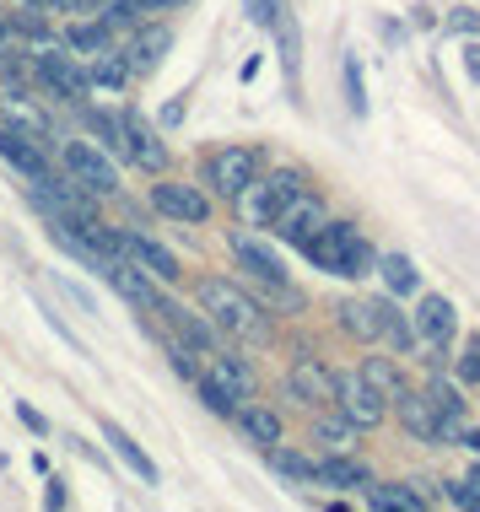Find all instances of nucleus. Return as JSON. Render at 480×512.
<instances>
[{
    "mask_svg": "<svg viewBox=\"0 0 480 512\" xmlns=\"http://www.w3.org/2000/svg\"><path fill=\"white\" fill-rule=\"evenodd\" d=\"M443 27H448V33H480V11L459 6V11H448V17H443Z\"/></svg>",
    "mask_w": 480,
    "mask_h": 512,
    "instance_id": "40",
    "label": "nucleus"
},
{
    "mask_svg": "<svg viewBox=\"0 0 480 512\" xmlns=\"http://www.w3.org/2000/svg\"><path fill=\"white\" fill-rule=\"evenodd\" d=\"M195 297H200L205 318H211L222 335H232V340H270V313L259 308L243 286H232L227 275H205V281L195 286Z\"/></svg>",
    "mask_w": 480,
    "mask_h": 512,
    "instance_id": "1",
    "label": "nucleus"
},
{
    "mask_svg": "<svg viewBox=\"0 0 480 512\" xmlns=\"http://www.w3.org/2000/svg\"><path fill=\"white\" fill-rule=\"evenodd\" d=\"M173 49V33L162 22H146V27H135V38H130V49H125V65H130V76H152L157 65H162V54Z\"/></svg>",
    "mask_w": 480,
    "mask_h": 512,
    "instance_id": "13",
    "label": "nucleus"
},
{
    "mask_svg": "<svg viewBox=\"0 0 480 512\" xmlns=\"http://www.w3.org/2000/svg\"><path fill=\"white\" fill-rule=\"evenodd\" d=\"M119 119H125V157L135 162V168H146V173H162V168H168V146H162L157 124L141 119L135 108H130V114H119Z\"/></svg>",
    "mask_w": 480,
    "mask_h": 512,
    "instance_id": "10",
    "label": "nucleus"
},
{
    "mask_svg": "<svg viewBox=\"0 0 480 512\" xmlns=\"http://www.w3.org/2000/svg\"><path fill=\"white\" fill-rule=\"evenodd\" d=\"M367 464H356V459H346V453H329V459H313V486H329V491H362L367 486Z\"/></svg>",
    "mask_w": 480,
    "mask_h": 512,
    "instance_id": "17",
    "label": "nucleus"
},
{
    "mask_svg": "<svg viewBox=\"0 0 480 512\" xmlns=\"http://www.w3.org/2000/svg\"><path fill=\"white\" fill-rule=\"evenodd\" d=\"M152 313L168 318V324L178 329V340H184V345H195L200 356H205V351H216V335H211V324H205L200 313H184V308H178V302H168V297H162Z\"/></svg>",
    "mask_w": 480,
    "mask_h": 512,
    "instance_id": "23",
    "label": "nucleus"
},
{
    "mask_svg": "<svg viewBox=\"0 0 480 512\" xmlns=\"http://www.w3.org/2000/svg\"><path fill=\"white\" fill-rule=\"evenodd\" d=\"M168 362H173V372H178L184 383H195V378H200V351H195V345H184V340L168 345Z\"/></svg>",
    "mask_w": 480,
    "mask_h": 512,
    "instance_id": "36",
    "label": "nucleus"
},
{
    "mask_svg": "<svg viewBox=\"0 0 480 512\" xmlns=\"http://www.w3.org/2000/svg\"><path fill=\"white\" fill-rule=\"evenodd\" d=\"M303 254H308L319 270H329V275H346V281L367 275V270H373V259H378L373 243H367L362 232L351 227V221H324V227L303 243Z\"/></svg>",
    "mask_w": 480,
    "mask_h": 512,
    "instance_id": "2",
    "label": "nucleus"
},
{
    "mask_svg": "<svg viewBox=\"0 0 480 512\" xmlns=\"http://www.w3.org/2000/svg\"><path fill=\"white\" fill-rule=\"evenodd\" d=\"M0 124L6 130H17V135H27L33 146H54V124H49V114L38 108L33 98H22V92H0Z\"/></svg>",
    "mask_w": 480,
    "mask_h": 512,
    "instance_id": "9",
    "label": "nucleus"
},
{
    "mask_svg": "<svg viewBox=\"0 0 480 512\" xmlns=\"http://www.w3.org/2000/svg\"><path fill=\"white\" fill-rule=\"evenodd\" d=\"M427 399H432V410H437V415H464V399H459L454 383H432Z\"/></svg>",
    "mask_w": 480,
    "mask_h": 512,
    "instance_id": "38",
    "label": "nucleus"
},
{
    "mask_svg": "<svg viewBox=\"0 0 480 512\" xmlns=\"http://www.w3.org/2000/svg\"><path fill=\"white\" fill-rule=\"evenodd\" d=\"M383 340H389V345H394V351H400V356H410V351H416V345H421L416 324H410L405 313H394V308H383Z\"/></svg>",
    "mask_w": 480,
    "mask_h": 512,
    "instance_id": "27",
    "label": "nucleus"
},
{
    "mask_svg": "<svg viewBox=\"0 0 480 512\" xmlns=\"http://www.w3.org/2000/svg\"><path fill=\"white\" fill-rule=\"evenodd\" d=\"M259 168H265V157H259L254 146H222L211 162H205V184H211L216 195H227V200H232Z\"/></svg>",
    "mask_w": 480,
    "mask_h": 512,
    "instance_id": "6",
    "label": "nucleus"
},
{
    "mask_svg": "<svg viewBox=\"0 0 480 512\" xmlns=\"http://www.w3.org/2000/svg\"><path fill=\"white\" fill-rule=\"evenodd\" d=\"M38 76H44L60 98H81V92H87V71H81L71 54H54V49L38 54Z\"/></svg>",
    "mask_w": 480,
    "mask_h": 512,
    "instance_id": "22",
    "label": "nucleus"
},
{
    "mask_svg": "<svg viewBox=\"0 0 480 512\" xmlns=\"http://www.w3.org/2000/svg\"><path fill=\"white\" fill-rule=\"evenodd\" d=\"M373 270H383V281H389V292H394V297H416L421 275H416V265H410L405 254H378V259H373Z\"/></svg>",
    "mask_w": 480,
    "mask_h": 512,
    "instance_id": "26",
    "label": "nucleus"
},
{
    "mask_svg": "<svg viewBox=\"0 0 480 512\" xmlns=\"http://www.w3.org/2000/svg\"><path fill=\"white\" fill-rule=\"evenodd\" d=\"M130 6H135V11H141V17H146V11H162V6H184V0H130Z\"/></svg>",
    "mask_w": 480,
    "mask_h": 512,
    "instance_id": "44",
    "label": "nucleus"
},
{
    "mask_svg": "<svg viewBox=\"0 0 480 512\" xmlns=\"http://www.w3.org/2000/svg\"><path fill=\"white\" fill-rule=\"evenodd\" d=\"M362 491H367V502H373V507H427L416 486H373V480H367Z\"/></svg>",
    "mask_w": 480,
    "mask_h": 512,
    "instance_id": "33",
    "label": "nucleus"
},
{
    "mask_svg": "<svg viewBox=\"0 0 480 512\" xmlns=\"http://www.w3.org/2000/svg\"><path fill=\"white\" fill-rule=\"evenodd\" d=\"M0 38H6V17H0Z\"/></svg>",
    "mask_w": 480,
    "mask_h": 512,
    "instance_id": "50",
    "label": "nucleus"
},
{
    "mask_svg": "<svg viewBox=\"0 0 480 512\" xmlns=\"http://www.w3.org/2000/svg\"><path fill=\"white\" fill-rule=\"evenodd\" d=\"M17 415H22V426H27V432H38V437L49 432V421H44V415H38L33 405H22V399H17Z\"/></svg>",
    "mask_w": 480,
    "mask_h": 512,
    "instance_id": "42",
    "label": "nucleus"
},
{
    "mask_svg": "<svg viewBox=\"0 0 480 512\" xmlns=\"http://www.w3.org/2000/svg\"><path fill=\"white\" fill-rule=\"evenodd\" d=\"M44 507H65V486H60V480H49V491H44Z\"/></svg>",
    "mask_w": 480,
    "mask_h": 512,
    "instance_id": "45",
    "label": "nucleus"
},
{
    "mask_svg": "<svg viewBox=\"0 0 480 512\" xmlns=\"http://www.w3.org/2000/svg\"><path fill=\"white\" fill-rule=\"evenodd\" d=\"M346 92H351V108H356V114H367V98H362V71H356V60H346Z\"/></svg>",
    "mask_w": 480,
    "mask_h": 512,
    "instance_id": "41",
    "label": "nucleus"
},
{
    "mask_svg": "<svg viewBox=\"0 0 480 512\" xmlns=\"http://www.w3.org/2000/svg\"><path fill=\"white\" fill-rule=\"evenodd\" d=\"M459 383H480V335L464 340V351H459Z\"/></svg>",
    "mask_w": 480,
    "mask_h": 512,
    "instance_id": "39",
    "label": "nucleus"
},
{
    "mask_svg": "<svg viewBox=\"0 0 480 512\" xmlns=\"http://www.w3.org/2000/svg\"><path fill=\"white\" fill-rule=\"evenodd\" d=\"M329 405H335L356 432H373L383 426V415H389V399H383L373 383L362 378V372H351V378H335V394H329Z\"/></svg>",
    "mask_w": 480,
    "mask_h": 512,
    "instance_id": "5",
    "label": "nucleus"
},
{
    "mask_svg": "<svg viewBox=\"0 0 480 512\" xmlns=\"http://www.w3.org/2000/svg\"><path fill=\"white\" fill-rule=\"evenodd\" d=\"M178 119H184V98H173L168 108H162V124H178Z\"/></svg>",
    "mask_w": 480,
    "mask_h": 512,
    "instance_id": "47",
    "label": "nucleus"
},
{
    "mask_svg": "<svg viewBox=\"0 0 480 512\" xmlns=\"http://www.w3.org/2000/svg\"><path fill=\"white\" fill-rule=\"evenodd\" d=\"M464 71H470V76L480 81V44H470V49H464Z\"/></svg>",
    "mask_w": 480,
    "mask_h": 512,
    "instance_id": "46",
    "label": "nucleus"
},
{
    "mask_svg": "<svg viewBox=\"0 0 480 512\" xmlns=\"http://www.w3.org/2000/svg\"><path fill=\"white\" fill-rule=\"evenodd\" d=\"M65 44L81 49V54H98V49H108V22L98 17V22H76V27H65Z\"/></svg>",
    "mask_w": 480,
    "mask_h": 512,
    "instance_id": "31",
    "label": "nucleus"
},
{
    "mask_svg": "<svg viewBox=\"0 0 480 512\" xmlns=\"http://www.w3.org/2000/svg\"><path fill=\"white\" fill-rule=\"evenodd\" d=\"M351 437H356V426L346 421V415H329V421H313V442H324V448H346Z\"/></svg>",
    "mask_w": 480,
    "mask_h": 512,
    "instance_id": "34",
    "label": "nucleus"
},
{
    "mask_svg": "<svg viewBox=\"0 0 480 512\" xmlns=\"http://www.w3.org/2000/svg\"><path fill=\"white\" fill-rule=\"evenodd\" d=\"M265 459H270V469H281L286 480H313V459H303V453H292V448H281V442H270Z\"/></svg>",
    "mask_w": 480,
    "mask_h": 512,
    "instance_id": "32",
    "label": "nucleus"
},
{
    "mask_svg": "<svg viewBox=\"0 0 480 512\" xmlns=\"http://www.w3.org/2000/svg\"><path fill=\"white\" fill-rule=\"evenodd\" d=\"M152 205L162 216H173V221H189V227H200V221L211 216V200H205L195 184H157Z\"/></svg>",
    "mask_w": 480,
    "mask_h": 512,
    "instance_id": "14",
    "label": "nucleus"
},
{
    "mask_svg": "<svg viewBox=\"0 0 480 512\" xmlns=\"http://www.w3.org/2000/svg\"><path fill=\"white\" fill-rule=\"evenodd\" d=\"M459 442H464V448H475V453H480V426H475V432L464 426V437H459Z\"/></svg>",
    "mask_w": 480,
    "mask_h": 512,
    "instance_id": "48",
    "label": "nucleus"
},
{
    "mask_svg": "<svg viewBox=\"0 0 480 512\" xmlns=\"http://www.w3.org/2000/svg\"><path fill=\"white\" fill-rule=\"evenodd\" d=\"M383 308H389V302H378V297H346L335 313H340V329H346V335L378 340L383 335Z\"/></svg>",
    "mask_w": 480,
    "mask_h": 512,
    "instance_id": "19",
    "label": "nucleus"
},
{
    "mask_svg": "<svg viewBox=\"0 0 480 512\" xmlns=\"http://www.w3.org/2000/svg\"><path fill=\"white\" fill-rule=\"evenodd\" d=\"M87 81H98V87H125V81H130V65L119 60V54L98 49V54H92V71H87Z\"/></svg>",
    "mask_w": 480,
    "mask_h": 512,
    "instance_id": "28",
    "label": "nucleus"
},
{
    "mask_svg": "<svg viewBox=\"0 0 480 512\" xmlns=\"http://www.w3.org/2000/svg\"><path fill=\"white\" fill-rule=\"evenodd\" d=\"M324 221H329L324 200H319V195H308V189H303V195H297V200H286V211H281L276 221H270V227H276V238H281V243L303 248V243L313 238V232L324 227Z\"/></svg>",
    "mask_w": 480,
    "mask_h": 512,
    "instance_id": "8",
    "label": "nucleus"
},
{
    "mask_svg": "<svg viewBox=\"0 0 480 512\" xmlns=\"http://www.w3.org/2000/svg\"><path fill=\"white\" fill-rule=\"evenodd\" d=\"M60 162H65V178H71L81 195L103 200V195H114V189H119V168H114V157H108V151H98L92 141H65Z\"/></svg>",
    "mask_w": 480,
    "mask_h": 512,
    "instance_id": "4",
    "label": "nucleus"
},
{
    "mask_svg": "<svg viewBox=\"0 0 480 512\" xmlns=\"http://www.w3.org/2000/svg\"><path fill=\"white\" fill-rule=\"evenodd\" d=\"M205 378H211L222 394H232L238 405H243V399H254V389H259L254 367L243 362V356H211V372H205Z\"/></svg>",
    "mask_w": 480,
    "mask_h": 512,
    "instance_id": "20",
    "label": "nucleus"
},
{
    "mask_svg": "<svg viewBox=\"0 0 480 512\" xmlns=\"http://www.w3.org/2000/svg\"><path fill=\"white\" fill-rule=\"evenodd\" d=\"M232 415H238V426H243V432H249V437L259 442V448L281 442V415L270 410V405H254V399H243V405L232 410Z\"/></svg>",
    "mask_w": 480,
    "mask_h": 512,
    "instance_id": "25",
    "label": "nucleus"
},
{
    "mask_svg": "<svg viewBox=\"0 0 480 512\" xmlns=\"http://www.w3.org/2000/svg\"><path fill=\"white\" fill-rule=\"evenodd\" d=\"M394 410H400V421H405V432H416L421 442H432V426H437V410H432V399L421 394V389H394Z\"/></svg>",
    "mask_w": 480,
    "mask_h": 512,
    "instance_id": "24",
    "label": "nucleus"
},
{
    "mask_svg": "<svg viewBox=\"0 0 480 512\" xmlns=\"http://www.w3.org/2000/svg\"><path fill=\"white\" fill-rule=\"evenodd\" d=\"M232 254H238V265L249 270L254 281H265L270 292H276V297L286 302V308H297V292L286 286V275H281V259L270 254V248L259 243V238H243V232H238V238H232Z\"/></svg>",
    "mask_w": 480,
    "mask_h": 512,
    "instance_id": "7",
    "label": "nucleus"
},
{
    "mask_svg": "<svg viewBox=\"0 0 480 512\" xmlns=\"http://www.w3.org/2000/svg\"><path fill=\"white\" fill-rule=\"evenodd\" d=\"M448 496H454L459 507H480V502H475V491H470V480H448Z\"/></svg>",
    "mask_w": 480,
    "mask_h": 512,
    "instance_id": "43",
    "label": "nucleus"
},
{
    "mask_svg": "<svg viewBox=\"0 0 480 512\" xmlns=\"http://www.w3.org/2000/svg\"><path fill=\"white\" fill-rule=\"evenodd\" d=\"M6 27H17V33H27L33 44H44V38L54 33V22L44 17V6H27V0H22V11H11V17H6Z\"/></svg>",
    "mask_w": 480,
    "mask_h": 512,
    "instance_id": "30",
    "label": "nucleus"
},
{
    "mask_svg": "<svg viewBox=\"0 0 480 512\" xmlns=\"http://www.w3.org/2000/svg\"><path fill=\"white\" fill-rule=\"evenodd\" d=\"M119 238H125V254H130L146 275H152V281H178V275H184V270H178V259H173L162 243L141 238V232H119Z\"/></svg>",
    "mask_w": 480,
    "mask_h": 512,
    "instance_id": "18",
    "label": "nucleus"
},
{
    "mask_svg": "<svg viewBox=\"0 0 480 512\" xmlns=\"http://www.w3.org/2000/svg\"><path fill=\"white\" fill-rule=\"evenodd\" d=\"M195 394L205 399V410H211V415H232V410H238V399H232V394H222L211 378H205V372L195 378Z\"/></svg>",
    "mask_w": 480,
    "mask_h": 512,
    "instance_id": "37",
    "label": "nucleus"
},
{
    "mask_svg": "<svg viewBox=\"0 0 480 512\" xmlns=\"http://www.w3.org/2000/svg\"><path fill=\"white\" fill-rule=\"evenodd\" d=\"M92 124H98V135H103V151H119V157H125V119L108 114V108H98Z\"/></svg>",
    "mask_w": 480,
    "mask_h": 512,
    "instance_id": "35",
    "label": "nucleus"
},
{
    "mask_svg": "<svg viewBox=\"0 0 480 512\" xmlns=\"http://www.w3.org/2000/svg\"><path fill=\"white\" fill-rule=\"evenodd\" d=\"M103 281L114 286V292L125 297V302H135V308H157V302H162V292H157V281H152V275H146L141 265H135L130 254L108 259V265H103Z\"/></svg>",
    "mask_w": 480,
    "mask_h": 512,
    "instance_id": "11",
    "label": "nucleus"
},
{
    "mask_svg": "<svg viewBox=\"0 0 480 512\" xmlns=\"http://www.w3.org/2000/svg\"><path fill=\"white\" fill-rule=\"evenodd\" d=\"M362 378L373 383V389H378L383 399H394V389L405 383V378H400V367H394L389 356H367V362H362Z\"/></svg>",
    "mask_w": 480,
    "mask_h": 512,
    "instance_id": "29",
    "label": "nucleus"
},
{
    "mask_svg": "<svg viewBox=\"0 0 480 512\" xmlns=\"http://www.w3.org/2000/svg\"><path fill=\"white\" fill-rule=\"evenodd\" d=\"M297 195H303V173L276 168V173H254L232 200L243 205V221H249V227H270V221L286 211V200H297Z\"/></svg>",
    "mask_w": 480,
    "mask_h": 512,
    "instance_id": "3",
    "label": "nucleus"
},
{
    "mask_svg": "<svg viewBox=\"0 0 480 512\" xmlns=\"http://www.w3.org/2000/svg\"><path fill=\"white\" fill-rule=\"evenodd\" d=\"M286 394L297 399V405H329V394H335V372L324 362H313V356H297L292 372H286Z\"/></svg>",
    "mask_w": 480,
    "mask_h": 512,
    "instance_id": "12",
    "label": "nucleus"
},
{
    "mask_svg": "<svg viewBox=\"0 0 480 512\" xmlns=\"http://www.w3.org/2000/svg\"><path fill=\"white\" fill-rule=\"evenodd\" d=\"M464 480H470V491H475V502H480V464L470 469V475H464Z\"/></svg>",
    "mask_w": 480,
    "mask_h": 512,
    "instance_id": "49",
    "label": "nucleus"
},
{
    "mask_svg": "<svg viewBox=\"0 0 480 512\" xmlns=\"http://www.w3.org/2000/svg\"><path fill=\"white\" fill-rule=\"evenodd\" d=\"M98 432H103V442H108V448H114L119 459H125V464L135 469V475H141V486H162V475H157L152 453H146L141 442H135V437L125 432V426H119V421H98Z\"/></svg>",
    "mask_w": 480,
    "mask_h": 512,
    "instance_id": "15",
    "label": "nucleus"
},
{
    "mask_svg": "<svg viewBox=\"0 0 480 512\" xmlns=\"http://www.w3.org/2000/svg\"><path fill=\"white\" fill-rule=\"evenodd\" d=\"M0 162H6V168H17L22 178H38V173H49V157H44V146H33L27 135L6 130V124H0Z\"/></svg>",
    "mask_w": 480,
    "mask_h": 512,
    "instance_id": "21",
    "label": "nucleus"
},
{
    "mask_svg": "<svg viewBox=\"0 0 480 512\" xmlns=\"http://www.w3.org/2000/svg\"><path fill=\"white\" fill-rule=\"evenodd\" d=\"M454 329H459L454 302H448V297H421V308H416V335H421V340L443 351V345L454 340Z\"/></svg>",
    "mask_w": 480,
    "mask_h": 512,
    "instance_id": "16",
    "label": "nucleus"
}]
</instances>
